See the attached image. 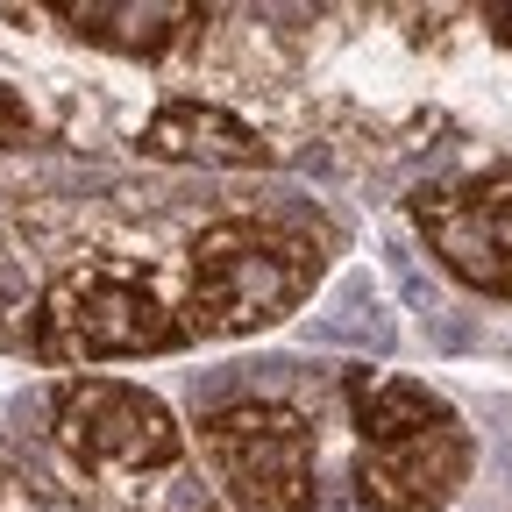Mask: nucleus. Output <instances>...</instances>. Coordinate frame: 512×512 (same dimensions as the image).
<instances>
[{
  "mask_svg": "<svg viewBox=\"0 0 512 512\" xmlns=\"http://www.w3.org/2000/svg\"><path fill=\"white\" fill-rule=\"evenodd\" d=\"M484 22H491L498 43H512V8H484Z\"/></svg>",
  "mask_w": 512,
  "mask_h": 512,
  "instance_id": "obj_9",
  "label": "nucleus"
},
{
  "mask_svg": "<svg viewBox=\"0 0 512 512\" xmlns=\"http://www.w3.org/2000/svg\"><path fill=\"white\" fill-rule=\"evenodd\" d=\"M320 278V249L278 221H214L192 242V328L256 335L285 320Z\"/></svg>",
  "mask_w": 512,
  "mask_h": 512,
  "instance_id": "obj_2",
  "label": "nucleus"
},
{
  "mask_svg": "<svg viewBox=\"0 0 512 512\" xmlns=\"http://www.w3.org/2000/svg\"><path fill=\"white\" fill-rule=\"evenodd\" d=\"M178 313L114 264L64 271L36 306V356L43 363H114V356H157L178 349Z\"/></svg>",
  "mask_w": 512,
  "mask_h": 512,
  "instance_id": "obj_3",
  "label": "nucleus"
},
{
  "mask_svg": "<svg viewBox=\"0 0 512 512\" xmlns=\"http://www.w3.org/2000/svg\"><path fill=\"white\" fill-rule=\"evenodd\" d=\"M50 15L72 22V36L121 57H157L200 22V8H185V0H50Z\"/></svg>",
  "mask_w": 512,
  "mask_h": 512,
  "instance_id": "obj_8",
  "label": "nucleus"
},
{
  "mask_svg": "<svg viewBox=\"0 0 512 512\" xmlns=\"http://www.w3.org/2000/svg\"><path fill=\"white\" fill-rule=\"evenodd\" d=\"M200 448L242 512H313V427L278 399H235L200 420Z\"/></svg>",
  "mask_w": 512,
  "mask_h": 512,
  "instance_id": "obj_4",
  "label": "nucleus"
},
{
  "mask_svg": "<svg viewBox=\"0 0 512 512\" xmlns=\"http://www.w3.org/2000/svg\"><path fill=\"white\" fill-rule=\"evenodd\" d=\"M57 441L86 470H171L185 456V434L164 399L121 377H72L57 392Z\"/></svg>",
  "mask_w": 512,
  "mask_h": 512,
  "instance_id": "obj_5",
  "label": "nucleus"
},
{
  "mask_svg": "<svg viewBox=\"0 0 512 512\" xmlns=\"http://www.w3.org/2000/svg\"><path fill=\"white\" fill-rule=\"evenodd\" d=\"M413 221L463 285L512 299V171H470L427 185L413 200Z\"/></svg>",
  "mask_w": 512,
  "mask_h": 512,
  "instance_id": "obj_6",
  "label": "nucleus"
},
{
  "mask_svg": "<svg viewBox=\"0 0 512 512\" xmlns=\"http://www.w3.org/2000/svg\"><path fill=\"white\" fill-rule=\"evenodd\" d=\"M143 157L157 164H221V171H249V164H271V143L256 128L214 100H164L143 136H136Z\"/></svg>",
  "mask_w": 512,
  "mask_h": 512,
  "instance_id": "obj_7",
  "label": "nucleus"
},
{
  "mask_svg": "<svg viewBox=\"0 0 512 512\" xmlns=\"http://www.w3.org/2000/svg\"><path fill=\"white\" fill-rule=\"evenodd\" d=\"M356 498L363 512H448L470 484L477 441L441 392L384 370H349Z\"/></svg>",
  "mask_w": 512,
  "mask_h": 512,
  "instance_id": "obj_1",
  "label": "nucleus"
}]
</instances>
